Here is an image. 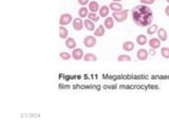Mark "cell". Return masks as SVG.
<instances>
[{
    "mask_svg": "<svg viewBox=\"0 0 169 127\" xmlns=\"http://www.w3.org/2000/svg\"><path fill=\"white\" fill-rule=\"evenodd\" d=\"M148 55H149L148 51L146 49H143V48L138 50V53H136V57H138V61H146L148 58Z\"/></svg>",
    "mask_w": 169,
    "mask_h": 127,
    "instance_id": "7",
    "label": "cell"
},
{
    "mask_svg": "<svg viewBox=\"0 0 169 127\" xmlns=\"http://www.w3.org/2000/svg\"><path fill=\"white\" fill-rule=\"evenodd\" d=\"M157 37L161 42H166L167 38H168V35H167V31L164 29V28H161V29L157 30Z\"/></svg>",
    "mask_w": 169,
    "mask_h": 127,
    "instance_id": "8",
    "label": "cell"
},
{
    "mask_svg": "<svg viewBox=\"0 0 169 127\" xmlns=\"http://www.w3.org/2000/svg\"><path fill=\"white\" fill-rule=\"evenodd\" d=\"M96 42V38L94 36H90L89 35V36H86L84 38V45L87 48H93V47H95Z\"/></svg>",
    "mask_w": 169,
    "mask_h": 127,
    "instance_id": "4",
    "label": "cell"
},
{
    "mask_svg": "<svg viewBox=\"0 0 169 127\" xmlns=\"http://www.w3.org/2000/svg\"><path fill=\"white\" fill-rule=\"evenodd\" d=\"M148 42V39H147V36L144 34H141L136 37V44L138 46H145L146 44Z\"/></svg>",
    "mask_w": 169,
    "mask_h": 127,
    "instance_id": "12",
    "label": "cell"
},
{
    "mask_svg": "<svg viewBox=\"0 0 169 127\" xmlns=\"http://www.w3.org/2000/svg\"><path fill=\"white\" fill-rule=\"evenodd\" d=\"M73 29L75 30V31H80V30H82V28L84 27V21H82V19L80 17L78 18H75V19H73Z\"/></svg>",
    "mask_w": 169,
    "mask_h": 127,
    "instance_id": "5",
    "label": "cell"
},
{
    "mask_svg": "<svg viewBox=\"0 0 169 127\" xmlns=\"http://www.w3.org/2000/svg\"><path fill=\"white\" fill-rule=\"evenodd\" d=\"M166 1H167V3H168V4H169V0H166Z\"/></svg>",
    "mask_w": 169,
    "mask_h": 127,
    "instance_id": "32",
    "label": "cell"
},
{
    "mask_svg": "<svg viewBox=\"0 0 169 127\" xmlns=\"http://www.w3.org/2000/svg\"><path fill=\"white\" fill-rule=\"evenodd\" d=\"M59 56H60V58L63 59V61H69V59L71 58V56H72V54L68 53V52H60V53H59Z\"/></svg>",
    "mask_w": 169,
    "mask_h": 127,
    "instance_id": "26",
    "label": "cell"
},
{
    "mask_svg": "<svg viewBox=\"0 0 169 127\" xmlns=\"http://www.w3.org/2000/svg\"><path fill=\"white\" fill-rule=\"evenodd\" d=\"M88 18H89L90 20H92L93 22H96L99 20V17L96 15V13H93V12H91V13L88 14Z\"/></svg>",
    "mask_w": 169,
    "mask_h": 127,
    "instance_id": "25",
    "label": "cell"
},
{
    "mask_svg": "<svg viewBox=\"0 0 169 127\" xmlns=\"http://www.w3.org/2000/svg\"><path fill=\"white\" fill-rule=\"evenodd\" d=\"M88 7H82L79 9V11H78V15H79L80 18H84V17H88V14H89V12H88Z\"/></svg>",
    "mask_w": 169,
    "mask_h": 127,
    "instance_id": "21",
    "label": "cell"
},
{
    "mask_svg": "<svg viewBox=\"0 0 169 127\" xmlns=\"http://www.w3.org/2000/svg\"><path fill=\"white\" fill-rule=\"evenodd\" d=\"M77 1L80 5H82V7H84L86 4H89V0H77Z\"/></svg>",
    "mask_w": 169,
    "mask_h": 127,
    "instance_id": "28",
    "label": "cell"
},
{
    "mask_svg": "<svg viewBox=\"0 0 169 127\" xmlns=\"http://www.w3.org/2000/svg\"><path fill=\"white\" fill-rule=\"evenodd\" d=\"M165 14H166L167 16H168V17H169V4L167 5L166 7H165Z\"/></svg>",
    "mask_w": 169,
    "mask_h": 127,
    "instance_id": "30",
    "label": "cell"
},
{
    "mask_svg": "<svg viewBox=\"0 0 169 127\" xmlns=\"http://www.w3.org/2000/svg\"><path fill=\"white\" fill-rule=\"evenodd\" d=\"M133 49H134V44H133L132 42H125L123 44L124 51L130 52V51H133Z\"/></svg>",
    "mask_w": 169,
    "mask_h": 127,
    "instance_id": "17",
    "label": "cell"
},
{
    "mask_svg": "<svg viewBox=\"0 0 169 127\" xmlns=\"http://www.w3.org/2000/svg\"><path fill=\"white\" fill-rule=\"evenodd\" d=\"M68 35H69V31H68V29H66L63 26H60V27H59V37L63 38V39H67Z\"/></svg>",
    "mask_w": 169,
    "mask_h": 127,
    "instance_id": "18",
    "label": "cell"
},
{
    "mask_svg": "<svg viewBox=\"0 0 169 127\" xmlns=\"http://www.w3.org/2000/svg\"><path fill=\"white\" fill-rule=\"evenodd\" d=\"M84 61H96L97 56L93 53H87L84 55Z\"/></svg>",
    "mask_w": 169,
    "mask_h": 127,
    "instance_id": "20",
    "label": "cell"
},
{
    "mask_svg": "<svg viewBox=\"0 0 169 127\" xmlns=\"http://www.w3.org/2000/svg\"><path fill=\"white\" fill-rule=\"evenodd\" d=\"M105 31H106V28H105V26H98V27L94 30V35H95V36H97V37L104 36Z\"/></svg>",
    "mask_w": 169,
    "mask_h": 127,
    "instance_id": "16",
    "label": "cell"
},
{
    "mask_svg": "<svg viewBox=\"0 0 169 127\" xmlns=\"http://www.w3.org/2000/svg\"><path fill=\"white\" fill-rule=\"evenodd\" d=\"M117 61H130L131 56L130 55H127V54H122V55H118Z\"/></svg>",
    "mask_w": 169,
    "mask_h": 127,
    "instance_id": "24",
    "label": "cell"
},
{
    "mask_svg": "<svg viewBox=\"0 0 169 127\" xmlns=\"http://www.w3.org/2000/svg\"><path fill=\"white\" fill-rule=\"evenodd\" d=\"M66 47H67L68 49H75V47H76V42L74 40V38L72 37H68L66 39Z\"/></svg>",
    "mask_w": 169,
    "mask_h": 127,
    "instance_id": "15",
    "label": "cell"
},
{
    "mask_svg": "<svg viewBox=\"0 0 169 127\" xmlns=\"http://www.w3.org/2000/svg\"><path fill=\"white\" fill-rule=\"evenodd\" d=\"M88 9H89L91 12L96 13L97 11H99V5L96 1H91V2H89V7H88Z\"/></svg>",
    "mask_w": 169,
    "mask_h": 127,
    "instance_id": "19",
    "label": "cell"
},
{
    "mask_svg": "<svg viewBox=\"0 0 169 127\" xmlns=\"http://www.w3.org/2000/svg\"><path fill=\"white\" fill-rule=\"evenodd\" d=\"M148 44H149L150 48H152V49H159L162 42H161V40L159 38H151Z\"/></svg>",
    "mask_w": 169,
    "mask_h": 127,
    "instance_id": "9",
    "label": "cell"
},
{
    "mask_svg": "<svg viewBox=\"0 0 169 127\" xmlns=\"http://www.w3.org/2000/svg\"><path fill=\"white\" fill-rule=\"evenodd\" d=\"M128 13H129L128 10H123V11H121V12H113L112 17L114 18L115 21L123 22L127 19V17H128Z\"/></svg>",
    "mask_w": 169,
    "mask_h": 127,
    "instance_id": "2",
    "label": "cell"
},
{
    "mask_svg": "<svg viewBox=\"0 0 169 127\" xmlns=\"http://www.w3.org/2000/svg\"><path fill=\"white\" fill-rule=\"evenodd\" d=\"M154 1H155V0H141L142 4H146V5L153 4V3H154Z\"/></svg>",
    "mask_w": 169,
    "mask_h": 127,
    "instance_id": "27",
    "label": "cell"
},
{
    "mask_svg": "<svg viewBox=\"0 0 169 127\" xmlns=\"http://www.w3.org/2000/svg\"><path fill=\"white\" fill-rule=\"evenodd\" d=\"M157 30H159L157 25H151L147 28V34H149V35L155 34V33L157 32Z\"/></svg>",
    "mask_w": 169,
    "mask_h": 127,
    "instance_id": "22",
    "label": "cell"
},
{
    "mask_svg": "<svg viewBox=\"0 0 169 127\" xmlns=\"http://www.w3.org/2000/svg\"><path fill=\"white\" fill-rule=\"evenodd\" d=\"M149 54L151 55V56H154L155 54H157V52H155V49H152V48H151V49L149 50Z\"/></svg>",
    "mask_w": 169,
    "mask_h": 127,
    "instance_id": "29",
    "label": "cell"
},
{
    "mask_svg": "<svg viewBox=\"0 0 169 127\" xmlns=\"http://www.w3.org/2000/svg\"><path fill=\"white\" fill-rule=\"evenodd\" d=\"M71 21H73V18H72V15L69 14V13H65L60 16L59 18V25L60 26H67L69 25Z\"/></svg>",
    "mask_w": 169,
    "mask_h": 127,
    "instance_id": "3",
    "label": "cell"
},
{
    "mask_svg": "<svg viewBox=\"0 0 169 127\" xmlns=\"http://www.w3.org/2000/svg\"><path fill=\"white\" fill-rule=\"evenodd\" d=\"M109 9L112 12H121V11H123V5L119 2H112L109 5Z\"/></svg>",
    "mask_w": 169,
    "mask_h": 127,
    "instance_id": "10",
    "label": "cell"
},
{
    "mask_svg": "<svg viewBox=\"0 0 169 127\" xmlns=\"http://www.w3.org/2000/svg\"><path fill=\"white\" fill-rule=\"evenodd\" d=\"M119 1H122V0H113V2H119Z\"/></svg>",
    "mask_w": 169,
    "mask_h": 127,
    "instance_id": "31",
    "label": "cell"
},
{
    "mask_svg": "<svg viewBox=\"0 0 169 127\" xmlns=\"http://www.w3.org/2000/svg\"><path fill=\"white\" fill-rule=\"evenodd\" d=\"M72 57L75 59V61H79V59L84 58V51H82L80 48L73 49V51H72Z\"/></svg>",
    "mask_w": 169,
    "mask_h": 127,
    "instance_id": "6",
    "label": "cell"
},
{
    "mask_svg": "<svg viewBox=\"0 0 169 127\" xmlns=\"http://www.w3.org/2000/svg\"><path fill=\"white\" fill-rule=\"evenodd\" d=\"M132 14V19L135 22V25H138V27H147V26H151L152 19H153V13L150 12L148 14H142V13L138 12V11L133 9L131 11Z\"/></svg>",
    "mask_w": 169,
    "mask_h": 127,
    "instance_id": "1",
    "label": "cell"
},
{
    "mask_svg": "<svg viewBox=\"0 0 169 127\" xmlns=\"http://www.w3.org/2000/svg\"><path fill=\"white\" fill-rule=\"evenodd\" d=\"M104 26H105V28H106V29H108V30L113 29V27H114V18L113 17H106L105 22H104Z\"/></svg>",
    "mask_w": 169,
    "mask_h": 127,
    "instance_id": "11",
    "label": "cell"
},
{
    "mask_svg": "<svg viewBox=\"0 0 169 127\" xmlns=\"http://www.w3.org/2000/svg\"><path fill=\"white\" fill-rule=\"evenodd\" d=\"M84 28L88 30V31H94V30H95L94 22L92 21V20H90L89 18H88V19H84Z\"/></svg>",
    "mask_w": 169,
    "mask_h": 127,
    "instance_id": "13",
    "label": "cell"
},
{
    "mask_svg": "<svg viewBox=\"0 0 169 127\" xmlns=\"http://www.w3.org/2000/svg\"><path fill=\"white\" fill-rule=\"evenodd\" d=\"M109 12H110V9L107 5H103L101 7H99V16L101 17H108Z\"/></svg>",
    "mask_w": 169,
    "mask_h": 127,
    "instance_id": "14",
    "label": "cell"
},
{
    "mask_svg": "<svg viewBox=\"0 0 169 127\" xmlns=\"http://www.w3.org/2000/svg\"><path fill=\"white\" fill-rule=\"evenodd\" d=\"M161 54H162V56L164 57V58L168 59L169 58V48H167V47L161 48Z\"/></svg>",
    "mask_w": 169,
    "mask_h": 127,
    "instance_id": "23",
    "label": "cell"
}]
</instances>
